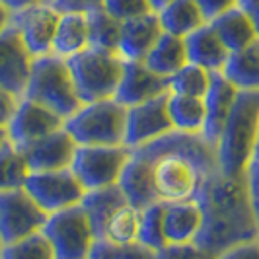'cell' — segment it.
Instances as JSON below:
<instances>
[{"label": "cell", "instance_id": "cell-40", "mask_svg": "<svg viewBox=\"0 0 259 259\" xmlns=\"http://www.w3.org/2000/svg\"><path fill=\"white\" fill-rule=\"evenodd\" d=\"M246 180L247 189H249V199H251V205H253V212H255L259 222V162L249 164V168L246 171Z\"/></svg>", "mask_w": 259, "mask_h": 259}, {"label": "cell", "instance_id": "cell-12", "mask_svg": "<svg viewBox=\"0 0 259 259\" xmlns=\"http://www.w3.org/2000/svg\"><path fill=\"white\" fill-rule=\"evenodd\" d=\"M171 119L168 111V94L148 100L144 104L127 107L125 146L139 148L171 133Z\"/></svg>", "mask_w": 259, "mask_h": 259}, {"label": "cell", "instance_id": "cell-47", "mask_svg": "<svg viewBox=\"0 0 259 259\" xmlns=\"http://www.w3.org/2000/svg\"><path fill=\"white\" fill-rule=\"evenodd\" d=\"M199 259H217V255L214 253H208V251H203V255Z\"/></svg>", "mask_w": 259, "mask_h": 259}, {"label": "cell", "instance_id": "cell-18", "mask_svg": "<svg viewBox=\"0 0 259 259\" xmlns=\"http://www.w3.org/2000/svg\"><path fill=\"white\" fill-rule=\"evenodd\" d=\"M238 96V90L222 76L221 72L212 74V82L208 88L205 100V125H203V137L210 144L217 146V141L221 137L222 127L232 111L234 100Z\"/></svg>", "mask_w": 259, "mask_h": 259}, {"label": "cell", "instance_id": "cell-26", "mask_svg": "<svg viewBox=\"0 0 259 259\" xmlns=\"http://www.w3.org/2000/svg\"><path fill=\"white\" fill-rule=\"evenodd\" d=\"M162 29L166 33L187 37L195 29L207 24V18L197 0H171L166 8L158 12Z\"/></svg>", "mask_w": 259, "mask_h": 259}, {"label": "cell", "instance_id": "cell-7", "mask_svg": "<svg viewBox=\"0 0 259 259\" xmlns=\"http://www.w3.org/2000/svg\"><path fill=\"white\" fill-rule=\"evenodd\" d=\"M41 234L49 240L55 259H92L98 242L84 208H63L47 217Z\"/></svg>", "mask_w": 259, "mask_h": 259}, {"label": "cell", "instance_id": "cell-38", "mask_svg": "<svg viewBox=\"0 0 259 259\" xmlns=\"http://www.w3.org/2000/svg\"><path fill=\"white\" fill-rule=\"evenodd\" d=\"M217 259H259V240L230 247L217 255Z\"/></svg>", "mask_w": 259, "mask_h": 259}, {"label": "cell", "instance_id": "cell-15", "mask_svg": "<svg viewBox=\"0 0 259 259\" xmlns=\"http://www.w3.org/2000/svg\"><path fill=\"white\" fill-rule=\"evenodd\" d=\"M78 144L65 129L53 131L39 139L35 143L27 144L26 148H20L31 171H49V169H65L72 166V160L76 154Z\"/></svg>", "mask_w": 259, "mask_h": 259}, {"label": "cell", "instance_id": "cell-11", "mask_svg": "<svg viewBox=\"0 0 259 259\" xmlns=\"http://www.w3.org/2000/svg\"><path fill=\"white\" fill-rule=\"evenodd\" d=\"M59 18H61V12L51 2H41L35 6H29L26 10L14 12L10 26L18 31L27 51L35 59L51 53Z\"/></svg>", "mask_w": 259, "mask_h": 259}, {"label": "cell", "instance_id": "cell-37", "mask_svg": "<svg viewBox=\"0 0 259 259\" xmlns=\"http://www.w3.org/2000/svg\"><path fill=\"white\" fill-rule=\"evenodd\" d=\"M205 249L197 246L195 242L191 244H166L164 247L156 249L154 259H199Z\"/></svg>", "mask_w": 259, "mask_h": 259}, {"label": "cell", "instance_id": "cell-23", "mask_svg": "<svg viewBox=\"0 0 259 259\" xmlns=\"http://www.w3.org/2000/svg\"><path fill=\"white\" fill-rule=\"evenodd\" d=\"M208 24L214 27V31L219 33L221 41L226 45V49L230 53L240 51V49L255 43L259 39V33L253 26V22L249 20V16L240 6H234L230 10L222 12L214 20H210Z\"/></svg>", "mask_w": 259, "mask_h": 259}, {"label": "cell", "instance_id": "cell-24", "mask_svg": "<svg viewBox=\"0 0 259 259\" xmlns=\"http://www.w3.org/2000/svg\"><path fill=\"white\" fill-rule=\"evenodd\" d=\"M221 74L238 92H259V39L228 55Z\"/></svg>", "mask_w": 259, "mask_h": 259}, {"label": "cell", "instance_id": "cell-34", "mask_svg": "<svg viewBox=\"0 0 259 259\" xmlns=\"http://www.w3.org/2000/svg\"><path fill=\"white\" fill-rule=\"evenodd\" d=\"M0 259H55V255L49 240L37 232L10 244H2Z\"/></svg>", "mask_w": 259, "mask_h": 259}, {"label": "cell", "instance_id": "cell-49", "mask_svg": "<svg viewBox=\"0 0 259 259\" xmlns=\"http://www.w3.org/2000/svg\"><path fill=\"white\" fill-rule=\"evenodd\" d=\"M47 2H53V0H47Z\"/></svg>", "mask_w": 259, "mask_h": 259}, {"label": "cell", "instance_id": "cell-3", "mask_svg": "<svg viewBox=\"0 0 259 259\" xmlns=\"http://www.w3.org/2000/svg\"><path fill=\"white\" fill-rule=\"evenodd\" d=\"M259 139V92H238L232 111L217 141L219 171L224 176H246L253 162Z\"/></svg>", "mask_w": 259, "mask_h": 259}, {"label": "cell", "instance_id": "cell-43", "mask_svg": "<svg viewBox=\"0 0 259 259\" xmlns=\"http://www.w3.org/2000/svg\"><path fill=\"white\" fill-rule=\"evenodd\" d=\"M8 10L10 14L14 12H20V10H26L29 6H35V4H41V2H47V0H0Z\"/></svg>", "mask_w": 259, "mask_h": 259}, {"label": "cell", "instance_id": "cell-42", "mask_svg": "<svg viewBox=\"0 0 259 259\" xmlns=\"http://www.w3.org/2000/svg\"><path fill=\"white\" fill-rule=\"evenodd\" d=\"M238 6L249 16V20L253 22L259 33V0H238Z\"/></svg>", "mask_w": 259, "mask_h": 259}, {"label": "cell", "instance_id": "cell-45", "mask_svg": "<svg viewBox=\"0 0 259 259\" xmlns=\"http://www.w3.org/2000/svg\"><path fill=\"white\" fill-rule=\"evenodd\" d=\"M148 2H150V6H152V10H154V12H160L162 8H166V6H168L171 0H148Z\"/></svg>", "mask_w": 259, "mask_h": 259}, {"label": "cell", "instance_id": "cell-10", "mask_svg": "<svg viewBox=\"0 0 259 259\" xmlns=\"http://www.w3.org/2000/svg\"><path fill=\"white\" fill-rule=\"evenodd\" d=\"M47 217L24 187L0 193V242L10 244L41 232Z\"/></svg>", "mask_w": 259, "mask_h": 259}, {"label": "cell", "instance_id": "cell-44", "mask_svg": "<svg viewBox=\"0 0 259 259\" xmlns=\"http://www.w3.org/2000/svg\"><path fill=\"white\" fill-rule=\"evenodd\" d=\"M10 20H12V14H10V10L0 2V31H4L6 27L10 26Z\"/></svg>", "mask_w": 259, "mask_h": 259}, {"label": "cell", "instance_id": "cell-35", "mask_svg": "<svg viewBox=\"0 0 259 259\" xmlns=\"http://www.w3.org/2000/svg\"><path fill=\"white\" fill-rule=\"evenodd\" d=\"M92 259H154V251L146 249L141 244L131 246H109L104 242H96Z\"/></svg>", "mask_w": 259, "mask_h": 259}, {"label": "cell", "instance_id": "cell-1", "mask_svg": "<svg viewBox=\"0 0 259 259\" xmlns=\"http://www.w3.org/2000/svg\"><path fill=\"white\" fill-rule=\"evenodd\" d=\"M133 150L150 164L156 199L162 203L197 199L205 180L219 169L217 148L203 135L171 131Z\"/></svg>", "mask_w": 259, "mask_h": 259}, {"label": "cell", "instance_id": "cell-8", "mask_svg": "<svg viewBox=\"0 0 259 259\" xmlns=\"http://www.w3.org/2000/svg\"><path fill=\"white\" fill-rule=\"evenodd\" d=\"M131 148L119 146H78L70 169L86 191L117 185L127 166Z\"/></svg>", "mask_w": 259, "mask_h": 259}, {"label": "cell", "instance_id": "cell-48", "mask_svg": "<svg viewBox=\"0 0 259 259\" xmlns=\"http://www.w3.org/2000/svg\"><path fill=\"white\" fill-rule=\"evenodd\" d=\"M253 162H259V139H257V146H255V154H253Z\"/></svg>", "mask_w": 259, "mask_h": 259}, {"label": "cell", "instance_id": "cell-46", "mask_svg": "<svg viewBox=\"0 0 259 259\" xmlns=\"http://www.w3.org/2000/svg\"><path fill=\"white\" fill-rule=\"evenodd\" d=\"M6 143H8V131H6V127L0 125V146H4Z\"/></svg>", "mask_w": 259, "mask_h": 259}, {"label": "cell", "instance_id": "cell-32", "mask_svg": "<svg viewBox=\"0 0 259 259\" xmlns=\"http://www.w3.org/2000/svg\"><path fill=\"white\" fill-rule=\"evenodd\" d=\"M212 74L214 72H208L193 63H187L176 74L168 78V92L180 94V96H191V98H205L212 82Z\"/></svg>", "mask_w": 259, "mask_h": 259}, {"label": "cell", "instance_id": "cell-4", "mask_svg": "<svg viewBox=\"0 0 259 259\" xmlns=\"http://www.w3.org/2000/svg\"><path fill=\"white\" fill-rule=\"evenodd\" d=\"M22 98L45 105L65 121L82 105L68 63L53 53L33 59Z\"/></svg>", "mask_w": 259, "mask_h": 259}, {"label": "cell", "instance_id": "cell-50", "mask_svg": "<svg viewBox=\"0 0 259 259\" xmlns=\"http://www.w3.org/2000/svg\"><path fill=\"white\" fill-rule=\"evenodd\" d=\"M0 247H2V242H0Z\"/></svg>", "mask_w": 259, "mask_h": 259}, {"label": "cell", "instance_id": "cell-33", "mask_svg": "<svg viewBox=\"0 0 259 259\" xmlns=\"http://www.w3.org/2000/svg\"><path fill=\"white\" fill-rule=\"evenodd\" d=\"M146 249H160L168 244L166 232H164V203L156 201L148 207L141 208V226H139V240Z\"/></svg>", "mask_w": 259, "mask_h": 259}, {"label": "cell", "instance_id": "cell-39", "mask_svg": "<svg viewBox=\"0 0 259 259\" xmlns=\"http://www.w3.org/2000/svg\"><path fill=\"white\" fill-rule=\"evenodd\" d=\"M197 4L201 6V10L205 14L207 22H210L217 16H221L222 12H226V10H230L234 6H238V0H197Z\"/></svg>", "mask_w": 259, "mask_h": 259}, {"label": "cell", "instance_id": "cell-14", "mask_svg": "<svg viewBox=\"0 0 259 259\" xmlns=\"http://www.w3.org/2000/svg\"><path fill=\"white\" fill-rule=\"evenodd\" d=\"M33 65V57L27 51L22 37L12 26L0 31V88L24 96Z\"/></svg>", "mask_w": 259, "mask_h": 259}, {"label": "cell", "instance_id": "cell-41", "mask_svg": "<svg viewBox=\"0 0 259 259\" xmlns=\"http://www.w3.org/2000/svg\"><path fill=\"white\" fill-rule=\"evenodd\" d=\"M18 102H20V98H18L16 94L0 88V125H2V127H6L8 121L12 119L14 109H16Z\"/></svg>", "mask_w": 259, "mask_h": 259}, {"label": "cell", "instance_id": "cell-31", "mask_svg": "<svg viewBox=\"0 0 259 259\" xmlns=\"http://www.w3.org/2000/svg\"><path fill=\"white\" fill-rule=\"evenodd\" d=\"M29 166L24 152L10 141L0 146V193L22 189L29 176Z\"/></svg>", "mask_w": 259, "mask_h": 259}, {"label": "cell", "instance_id": "cell-13", "mask_svg": "<svg viewBox=\"0 0 259 259\" xmlns=\"http://www.w3.org/2000/svg\"><path fill=\"white\" fill-rule=\"evenodd\" d=\"M63 125H65V119L53 113L45 105L27 98H20L12 119L6 125V131H8V141L14 146L26 148L27 144L43 139L45 135L61 129Z\"/></svg>", "mask_w": 259, "mask_h": 259}, {"label": "cell", "instance_id": "cell-21", "mask_svg": "<svg viewBox=\"0 0 259 259\" xmlns=\"http://www.w3.org/2000/svg\"><path fill=\"white\" fill-rule=\"evenodd\" d=\"M117 185L123 189L127 201L137 208H144L158 201L154 191V182H152L150 164L141 154H137L135 150H131L129 162L123 169L121 180H119Z\"/></svg>", "mask_w": 259, "mask_h": 259}, {"label": "cell", "instance_id": "cell-36", "mask_svg": "<svg viewBox=\"0 0 259 259\" xmlns=\"http://www.w3.org/2000/svg\"><path fill=\"white\" fill-rule=\"evenodd\" d=\"M102 6L105 12L111 14L121 24L135 20L139 16H144V14L154 12L148 0H104Z\"/></svg>", "mask_w": 259, "mask_h": 259}, {"label": "cell", "instance_id": "cell-6", "mask_svg": "<svg viewBox=\"0 0 259 259\" xmlns=\"http://www.w3.org/2000/svg\"><path fill=\"white\" fill-rule=\"evenodd\" d=\"M76 84L78 98L82 104L115 98L123 76L125 61L119 53L102 51L88 47L66 61Z\"/></svg>", "mask_w": 259, "mask_h": 259}, {"label": "cell", "instance_id": "cell-5", "mask_svg": "<svg viewBox=\"0 0 259 259\" xmlns=\"http://www.w3.org/2000/svg\"><path fill=\"white\" fill-rule=\"evenodd\" d=\"M127 107L115 98L82 104L65 121L78 146H119L125 144Z\"/></svg>", "mask_w": 259, "mask_h": 259}, {"label": "cell", "instance_id": "cell-25", "mask_svg": "<svg viewBox=\"0 0 259 259\" xmlns=\"http://www.w3.org/2000/svg\"><path fill=\"white\" fill-rule=\"evenodd\" d=\"M143 63L156 74L169 78L189 63L187 61V49H185V39L164 31L160 35V39L154 43V47L144 57Z\"/></svg>", "mask_w": 259, "mask_h": 259}, {"label": "cell", "instance_id": "cell-27", "mask_svg": "<svg viewBox=\"0 0 259 259\" xmlns=\"http://www.w3.org/2000/svg\"><path fill=\"white\" fill-rule=\"evenodd\" d=\"M125 203H129V201H127V197H125L123 189L119 185H109V187H102V189L86 191L80 207L84 208V212L88 214L96 238H100L102 228L107 222V219Z\"/></svg>", "mask_w": 259, "mask_h": 259}, {"label": "cell", "instance_id": "cell-20", "mask_svg": "<svg viewBox=\"0 0 259 259\" xmlns=\"http://www.w3.org/2000/svg\"><path fill=\"white\" fill-rule=\"evenodd\" d=\"M183 39H185L189 63L201 66L208 72H221L230 51L226 49V45L222 43L219 33L208 22Z\"/></svg>", "mask_w": 259, "mask_h": 259}, {"label": "cell", "instance_id": "cell-22", "mask_svg": "<svg viewBox=\"0 0 259 259\" xmlns=\"http://www.w3.org/2000/svg\"><path fill=\"white\" fill-rule=\"evenodd\" d=\"M90 47L88 16L82 12H61L51 53L61 59H72Z\"/></svg>", "mask_w": 259, "mask_h": 259}, {"label": "cell", "instance_id": "cell-9", "mask_svg": "<svg viewBox=\"0 0 259 259\" xmlns=\"http://www.w3.org/2000/svg\"><path fill=\"white\" fill-rule=\"evenodd\" d=\"M24 189L47 214L68 207H76L86 195V189L82 187V183L78 182L70 168L29 171Z\"/></svg>", "mask_w": 259, "mask_h": 259}, {"label": "cell", "instance_id": "cell-29", "mask_svg": "<svg viewBox=\"0 0 259 259\" xmlns=\"http://www.w3.org/2000/svg\"><path fill=\"white\" fill-rule=\"evenodd\" d=\"M168 111L174 131L201 135L205 125V100L168 92Z\"/></svg>", "mask_w": 259, "mask_h": 259}, {"label": "cell", "instance_id": "cell-17", "mask_svg": "<svg viewBox=\"0 0 259 259\" xmlns=\"http://www.w3.org/2000/svg\"><path fill=\"white\" fill-rule=\"evenodd\" d=\"M164 33L158 12H150L139 16L135 20L123 22L121 26V39L119 49L123 61H144L148 51L154 47V43Z\"/></svg>", "mask_w": 259, "mask_h": 259}, {"label": "cell", "instance_id": "cell-28", "mask_svg": "<svg viewBox=\"0 0 259 259\" xmlns=\"http://www.w3.org/2000/svg\"><path fill=\"white\" fill-rule=\"evenodd\" d=\"M139 226H141V208H137L131 203H125L107 219L98 242H104L109 246L137 244Z\"/></svg>", "mask_w": 259, "mask_h": 259}, {"label": "cell", "instance_id": "cell-30", "mask_svg": "<svg viewBox=\"0 0 259 259\" xmlns=\"http://www.w3.org/2000/svg\"><path fill=\"white\" fill-rule=\"evenodd\" d=\"M86 16H88V29H90V47L117 53L123 24L115 20L111 14L105 12L104 6L94 8Z\"/></svg>", "mask_w": 259, "mask_h": 259}, {"label": "cell", "instance_id": "cell-2", "mask_svg": "<svg viewBox=\"0 0 259 259\" xmlns=\"http://www.w3.org/2000/svg\"><path fill=\"white\" fill-rule=\"evenodd\" d=\"M197 203L203 212V224L195 244L201 249L221 255L234 246L259 240V222L246 176L232 178L217 169L205 180Z\"/></svg>", "mask_w": 259, "mask_h": 259}, {"label": "cell", "instance_id": "cell-16", "mask_svg": "<svg viewBox=\"0 0 259 259\" xmlns=\"http://www.w3.org/2000/svg\"><path fill=\"white\" fill-rule=\"evenodd\" d=\"M164 94H168V78L152 72L143 61H125L123 76L115 92L119 104L133 107Z\"/></svg>", "mask_w": 259, "mask_h": 259}, {"label": "cell", "instance_id": "cell-19", "mask_svg": "<svg viewBox=\"0 0 259 259\" xmlns=\"http://www.w3.org/2000/svg\"><path fill=\"white\" fill-rule=\"evenodd\" d=\"M201 224H203V212L197 199L164 203V232L168 244L195 242L201 230Z\"/></svg>", "mask_w": 259, "mask_h": 259}]
</instances>
